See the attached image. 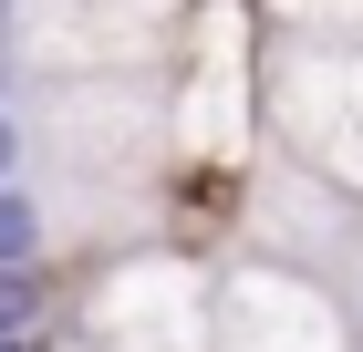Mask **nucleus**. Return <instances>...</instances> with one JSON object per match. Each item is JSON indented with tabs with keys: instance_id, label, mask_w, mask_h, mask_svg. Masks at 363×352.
<instances>
[{
	"instance_id": "nucleus-7",
	"label": "nucleus",
	"mask_w": 363,
	"mask_h": 352,
	"mask_svg": "<svg viewBox=\"0 0 363 352\" xmlns=\"http://www.w3.org/2000/svg\"><path fill=\"white\" fill-rule=\"evenodd\" d=\"M0 11H11V0H0Z\"/></svg>"
},
{
	"instance_id": "nucleus-6",
	"label": "nucleus",
	"mask_w": 363,
	"mask_h": 352,
	"mask_svg": "<svg viewBox=\"0 0 363 352\" xmlns=\"http://www.w3.org/2000/svg\"><path fill=\"white\" fill-rule=\"evenodd\" d=\"M42 352H94V342H73V331H52V342H42Z\"/></svg>"
},
{
	"instance_id": "nucleus-4",
	"label": "nucleus",
	"mask_w": 363,
	"mask_h": 352,
	"mask_svg": "<svg viewBox=\"0 0 363 352\" xmlns=\"http://www.w3.org/2000/svg\"><path fill=\"white\" fill-rule=\"evenodd\" d=\"M0 270H52V208H42V187H0Z\"/></svg>"
},
{
	"instance_id": "nucleus-5",
	"label": "nucleus",
	"mask_w": 363,
	"mask_h": 352,
	"mask_svg": "<svg viewBox=\"0 0 363 352\" xmlns=\"http://www.w3.org/2000/svg\"><path fill=\"white\" fill-rule=\"evenodd\" d=\"M21 156H31V135H21V93H11V104H0V187L21 176Z\"/></svg>"
},
{
	"instance_id": "nucleus-1",
	"label": "nucleus",
	"mask_w": 363,
	"mask_h": 352,
	"mask_svg": "<svg viewBox=\"0 0 363 352\" xmlns=\"http://www.w3.org/2000/svg\"><path fill=\"white\" fill-rule=\"evenodd\" d=\"M62 331L94 352H208V270L177 249L104 259L84 290H62Z\"/></svg>"
},
{
	"instance_id": "nucleus-3",
	"label": "nucleus",
	"mask_w": 363,
	"mask_h": 352,
	"mask_svg": "<svg viewBox=\"0 0 363 352\" xmlns=\"http://www.w3.org/2000/svg\"><path fill=\"white\" fill-rule=\"evenodd\" d=\"M62 331V270H0V352H42Z\"/></svg>"
},
{
	"instance_id": "nucleus-2",
	"label": "nucleus",
	"mask_w": 363,
	"mask_h": 352,
	"mask_svg": "<svg viewBox=\"0 0 363 352\" xmlns=\"http://www.w3.org/2000/svg\"><path fill=\"white\" fill-rule=\"evenodd\" d=\"M208 352H363V322L333 280L291 259L208 270Z\"/></svg>"
}]
</instances>
